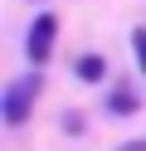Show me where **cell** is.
Wrapping results in <instances>:
<instances>
[{"mask_svg": "<svg viewBox=\"0 0 146 151\" xmlns=\"http://www.w3.org/2000/svg\"><path fill=\"white\" fill-rule=\"evenodd\" d=\"M132 49H136V68L146 78V29H132Z\"/></svg>", "mask_w": 146, "mask_h": 151, "instance_id": "5", "label": "cell"}, {"mask_svg": "<svg viewBox=\"0 0 146 151\" xmlns=\"http://www.w3.org/2000/svg\"><path fill=\"white\" fill-rule=\"evenodd\" d=\"M73 78L78 83H102L107 78V59L102 54H78L73 59Z\"/></svg>", "mask_w": 146, "mask_h": 151, "instance_id": "4", "label": "cell"}, {"mask_svg": "<svg viewBox=\"0 0 146 151\" xmlns=\"http://www.w3.org/2000/svg\"><path fill=\"white\" fill-rule=\"evenodd\" d=\"M63 132H83V117L78 112H63Z\"/></svg>", "mask_w": 146, "mask_h": 151, "instance_id": "6", "label": "cell"}, {"mask_svg": "<svg viewBox=\"0 0 146 151\" xmlns=\"http://www.w3.org/2000/svg\"><path fill=\"white\" fill-rule=\"evenodd\" d=\"M107 112H112V117H136V112H141V93H136L132 83H117V88L107 93Z\"/></svg>", "mask_w": 146, "mask_h": 151, "instance_id": "3", "label": "cell"}, {"mask_svg": "<svg viewBox=\"0 0 146 151\" xmlns=\"http://www.w3.org/2000/svg\"><path fill=\"white\" fill-rule=\"evenodd\" d=\"M54 44H58V20L54 15H34V24H29V34H24V54H29V63L34 68H44L49 59H54Z\"/></svg>", "mask_w": 146, "mask_h": 151, "instance_id": "2", "label": "cell"}, {"mask_svg": "<svg viewBox=\"0 0 146 151\" xmlns=\"http://www.w3.org/2000/svg\"><path fill=\"white\" fill-rule=\"evenodd\" d=\"M39 93H44V78H39V73H24V78L5 83V93H0V117H5V127H24V122L34 117Z\"/></svg>", "mask_w": 146, "mask_h": 151, "instance_id": "1", "label": "cell"}]
</instances>
